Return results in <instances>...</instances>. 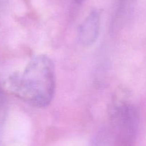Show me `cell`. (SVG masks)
<instances>
[{"label":"cell","mask_w":146,"mask_h":146,"mask_svg":"<svg viewBox=\"0 0 146 146\" xmlns=\"http://www.w3.org/2000/svg\"><path fill=\"white\" fill-rule=\"evenodd\" d=\"M119 135L125 142L131 143L135 137L139 123V113L134 105L123 104L116 105L112 113Z\"/></svg>","instance_id":"obj_2"},{"label":"cell","mask_w":146,"mask_h":146,"mask_svg":"<svg viewBox=\"0 0 146 146\" xmlns=\"http://www.w3.org/2000/svg\"><path fill=\"white\" fill-rule=\"evenodd\" d=\"M83 1H84V0H75V1L77 3V4H79V3H81Z\"/></svg>","instance_id":"obj_5"},{"label":"cell","mask_w":146,"mask_h":146,"mask_svg":"<svg viewBox=\"0 0 146 146\" xmlns=\"http://www.w3.org/2000/svg\"><path fill=\"white\" fill-rule=\"evenodd\" d=\"M3 107H4V95L1 90H0V119H1V116H2Z\"/></svg>","instance_id":"obj_4"},{"label":"cell","mask_w":146,"mask_h":146,"mask_svg":"<svg viewBox=\"0 0 146 146\" xmlns=\"http://www.w3.org/2000/svg\"><path fill=\"white\" fill-rule=\"evenodd\" d=\"M8 88L12 94L36 107L50 104L55 92L54 65L46 55H38L21 72L10 76Z\"/></svg>","instance_id":"obj_1"},{"label":"cell","mask_w":146,"mask_h":146,"mask_svg":"<svg viewBox=\"0 0 146 146\" xmlns=\"http://www.w3.org/2000/svg\"><path fill=\"white\" fill-rule=\"evenodd\" d=\"M100 14L93 11L78 29V40L84 46L92 45L97 40L100 29Z\"/></svg>","instance_id":"obj_3"}]
</instances>
